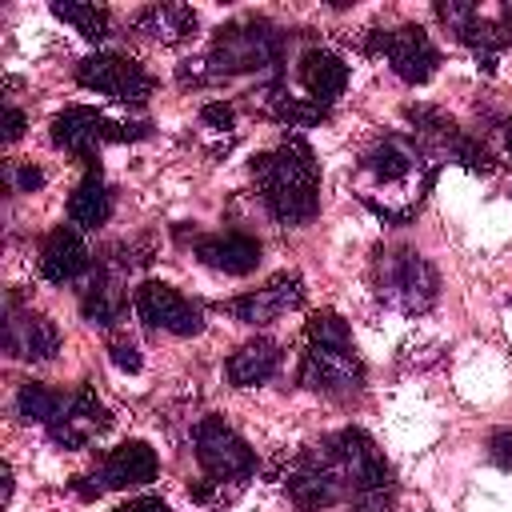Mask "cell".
I'll list each match as a JSON object with an SVG mask.
<instances>
[{
  "label": "cell",
  "mask_w": 512,
  "mask_h": 512,
  "mask_svg": "<svg viewBox=\"0 0 512 512\" xmlns=\"http://www.w3.org/2000/svg\"><path fill=\"white\" fill-rule=\"evenodd\" d=\"M284 484H288V496H292V504L300 512H324V508L348 500L344 476L320 456V448H308L304 456H296Z\"/></svg>",
  "instance_id": "9c48e42d"
},
{
  "label": "cell",
  "mask_w": 512,
  "mask_h": 512,
  "mask_svg": "<svg viewBox=\"0 0 512 512\" xmlns=\"http://www.w3.org/2000/svg\"><path fill=\"white\" fill-rule=\"evenodd\" d=\"M436 164L432 148H424L420 140L408 136H384L376 148H368L360 156L356 168V196L384 220H412L420 200L428 196L432 180H436Z\"/></svg>",
  "instance_id": "6da1fadb"
},
{
  "label": "cell",
  "mask_w": 512,
  "mask_h": 512,
  "mask_svg": "<svg viewBox=\"0 0 512 512\" xmlns=\"http://www.w3.org/2000/svg\"><path fill=\"white\" fill-rule=\"evenodd\" d=\"M196 256L224 276H248L260 264V240L244 232H220V236H204L196 244Z\"/></svg>",
  "instance_id": "e0dca14e"
},
{
  "label": "cell",
  "mask_w": 512,
  "mask_h": 512,
  "mask_svg": "<svg viewBox=\"0 0 512 512\" xmlns=\"http://www.w3.org/2000/svg\"><path fill=\"white\" fill-rule=\"evenodd\" d=\"M116 512H172L160 496H136V500H128V504H120Z\"/></svg>",
  "instance_id": "d6a6232c"
},
{
  "label": "cell",
  "mask_w": 512,
  "mask_h": 512,
  "mask_svg": "<svg viewBox=\"0 0 512 512\" xmlns=\"http://www.w3.org/2000/svg\"><path fill=\"white\" fill-rule=\"evenodd\" d=\"M300 300H304V284H300V276H276V280H268V284L256 288V292L228 300L224 312L236 316L240 324H272L276 316L292 312Z\"/></svg>",
  "instance_id": "4fadbf2b"
},
{
  "label": "cell",
  "mask_w": 512,
  "mask_h": 512,
  "mask_svg": "<svg viewBox=\"0 0 512 512\" xmlns=\"http://www.w3.org/2000/svg\"><path fill=\"white\" fill-rule=\"evenodd\" d=\"M252 176L280 224H308L320 212V172L304 136H284L272 152H260Z\"/></svg>",
  "instance_id": "7a4b0ae2"
},
{
  "label": "cell",
  "mask_w": 512,
  "mask_h": 512,
  "mask_svg": "<svg viewBox=\"0 0 512 512\" xmlns=\"http://www.w3.org/2000/svg\"><path fill=\"white\" fill-rule=\"evenodd\" d=\"M112 212V196H108V184H104V172H100V160H84V180L76 184L72 200H68V220L76 228H100Z\"/></svg>",
  "instance_id": "d6986e66"
},
{
  "label": "cell",
  "mask_w": 512,
  "mask_h": 512,
  "mask_svg": "<svg viewBox=\"0 0 512 512\" xmlns=\"http://www.w3.org/2000/svg\"><path fill=\"white\" fill-rule=\"evenodd\" d=\"M296 76H300V84L312 92V100H320V104H332V100L344 96V88H348V64H344L336 52H324V48L304 52Z\"/></svg>",
  "instance_id": "ac0fdd59"
},
{
  "label": "cell",
  "mask_w": 512,
  "mask_h": 512,
  "mask_svg": "<svg viewBox=\"0 0 512 512\" xmlns=\"http://www.w3.org/2000/svg\"><path fill=\"white\" fill-rule=\"evenodd\" d=\"M280 64V36L268 20H232L216 28V40L204 56V68L212 80L240 76V72H264Z\"/></svg>",
  "instance_id": "3957f363"
},
{
  "label": "cell",
  "mask_w": 512,
  "mask_h": 512,
  "mask_svg": "<svg viewBox=\"0 0 512 512\" xmlns=\"http://www.w3.org/2000/svg\"><path fill=\"white\" fill-rule=\"evenodd\" d=\"M156 468H160L156 452H152L144 440H128V444L112 448V452L100 460L96 480H100V488H132V484L156 480Z\"/></svg>",
  "instance_id": "2e32d148"
},
{
  "label": "cell",
  "mask_w": 512,
  "mask_h": 512,
  "mask_svg": "<svg viewBox=\"0 0 512 512\" xmlns=\"http://www.w3.org/2000/svg\"><path fill=\"white\" fill-rule=\"evenodd\" d=\"M504 144H508V152H512V124H508V132H504Z\"/></svg>",
  "instance_id": "e575fe53"
},
{
  "label": "cell",
  "mask_w": 512,
  "mask_h": 512,
  "mask_svg": "<svg viewBox=\"0 0 512 512\" xmlns=\"http://www.w3.org/2000/svg\"><path fill=\"white\" fill-rule=\"evenodd\" d=\"M108 356H112V364H116L120 372H140V348H136V340L112 336V340H108Z\"/></svg>",
  "instance_id": "f1b7e54d"
},
{
  "label": "cell",
  "mask_w": 512,
  "mask_h": 512,
  "mask_svg": "<svg viewBox=\"0 0 512 512\" xmlns=\"http://www.w3.org/2000/svg\"><path fill=\"white\" fill-rule=\"evenodd\" d=\"M308 344H324V348H352V332L336 312H316L308 320Z\"/></svg>",
  "instance_id": "484cf974"
},
{
  "label": "cell",
  "mask_w": 512,
  "mask_h": 512,
  "mask_svg": "<svg viewBox=\"0 0 512 512\" xmlns=\"http://www.w3.org/2000/svg\"><path fill=\"white\" fill-rule=\"evenodd\" d=\"M276 368H280V344H276V340H268V336H256V340L240 344V348L228 356V364H224L228 384H236V388L264 384Z\"/></svg>",
  "instance_id": "ffe728a7"
},
{
  "label": "cell",
  "mask_w": 512,
  "mask_h": 512,
  "mask_svg": "<svg viewBox=\"0 0 512 512\" xmlns=\"http://www.w3.org/2000/svg\"><path fill=\"white\" fill-rule=\"evenodd\" d=\"M300 384L320 392V396H352L364 384V364L356 356V348H324V344H308L304 360H300Z\"/></svg>",
  "instance_id": "ba28073f"
},
{
  "label": "cell",
  "mask_w": 512,
  "mask_h": 512,
  "mask_svg": "<svg viewBox=\"0 0 512 512\" xmlns=\"http://www.w3.org/2000/svg\"><path fill=\"white\" fill-rule=\"evenodd\" d=\"M260 96H264L268 116H276V120H284V124H292V128H308V124H320V120L328 116V104L292 96V92H284V88H276V84L264 88Z\"/></svg>",
  "instance_id": "603a6c76"
},
{
  "label": "cell",
  "mask_w": 512,
  "mask_h": 512,
  "mask_svg": "<svg viewBox=\"0 0 512 512\" xmlns=\"http://www.w3.org/2000/svg\"><path fill=\"white\" fill-rule=\"evenodd\" d=\"M24 136V112L20 108H4V140H20Z\"/></svg>",
  "instance_id": "836d02e7"
},
{
  "label": "cell",
  "mask_w": 512,
  "mask_h": 512,
  "mask_svg": "<svg viewBox=\"0 0 512 512\" xmlns=\"http://www.w3.org/2000/svg\"><path fill=\"white\" fill-rule=\"evenodd\" d=\"M132 304H136V316H140L144 324L164 328V332H172V336H196V332L204 328L200 308H196L188 296H180L172 284H164V280H144V284L136 288Z\"/></svg>",
  "instance_id": "30bf717a"
},
{
  "label": "cell",
  "mask_w": 512,
  "mask_h": 512,
  "mask_svg": "<svg viewBox=\"0 0 512 512\" xmlns=\"http://www.w3.org/2000/svg\"><path fill=\"white\" fill-rule=\"evenodd\" d=\"M448 156H452L460 168H468V172H480V176L496 172V160H492V152H488L484 144L468 140V136H456V140H452V148H448Z\"/></svg>",
  "instance_id": "4316f807"
},
{
  "label": "cell",
  "mask_w": 512,
  "mask_h": 512,
  "mask_svg": "<svg viewBox=\"0 0 512 512\" xmlns=\"http://www.w3.org/2000/svg\"><path fill=\"white\" fill-rule=\"evenodd\" d=\"M196 12L188 4H152L144 12H136V32L160 40V44H180L188 36H196Z\"/></svg>",
  "instance_id": "44dd1931"
},
{
  "label": "cell",
  "mask_w": 512,
  "mask_h": 512,
  "mask_svg": "<svg viewBox=\"0 0 512 512\" xmlns=\"http://www.w3.org/2000/svg\"><path fill=\"white\" fill-rule=\"evenodd\" d=\"M16 412H20L28 424H52V420L64 412V396L52 392L48 384L28 380V384H20V392H16Z\"/></svg>",
  "instance_id": "d4e9b609"
},
{
  "label": "cell",
  "mask_w": 512,
  "mask_h": 512,
  "mask_svg": "<svg viewBox=\"0 0 512 512\" xmlns=\"http://www.w3.org/2000/svg\"><path fill=\"white\" fill-rule=\"evenodd\" d=\"M192 444H196V460H200V468L208 472V480H244V476H252V468H256V456H252V448L224 424V420H216V416H204L200 424H196V436H192Z\"/></svg>",
  "instance_id": "52a82bcc"
},
{
  "label": "cell",
  "mask_w": 512,
  "mask_h": 512,
  "mask_svg": "<svg viewBox=\"0 0 512 512\" xmlns=\"http://www.w3.org/2000/svg\"><path fill=\"white\" fill-rule=\"evenodd\" d=\"M76 80L100 96H112L120 104H144L152 96V76L128 60V56H116V52H96V56H84L76 64Z\"/></svg>",
  "instance_id": "8992f818"
},
{
  "label": "cell",
  "mask_w": 512,
  "mask_h": 512,
  "mask_svg": "<svg viewBox=\"0 0 512 512\" xmlns=\"http://www.w3.org/2000/svg\"><path fill=\"white\" fill-rule=\"evenodd\" d=\"M92 264V252L88 244L80 240L76 224H60L48 232L44 248H40V276L52 280V284H68L76 276H84V268Z\"/></svg>",
  "instance_id": "9a60e30c"
},
{
  "label": "cell",
  "mask_w": 512,
  "mask_h": 512,
  "mask_svg": "<svg viewBox=\"0 0 512 512\" xmlns=\"http://www.w3.org/2000/svg\"><path fill=\"white\" fill-rule=\"evenodd\" d=\"M372 276H376V296L396 312L416 316V312H428L436 304V292H440L436 268L416 248L380 252L372 264Z\"/></svg>",
  "instance_id": "277c9868"
},
{
  "label": "cell",
  "mask_w": 512,
  "mask_h": 512,
  "mask_svg": "<svg viewBox=\"0 0 512 512\" xmlns=\"http://www.w3.org/2000/svg\"><path fill=\"white\" fill-rule=\"evenodd\" d=\"M384 56L392 64V72L404 80V84H428L436 64H440V52L436 44L428 40V32L420 24H400L388 32V44H384Z\"/></svg>",
  "instance_id": "8fae6325"
},
{
  "label": "cell",
  "mask_w": 512,
  "mask_h": 512,
  "mask_svg": "<svg viewBox=\"0 0 512 512\" xmlns=\"http://www.w3.org/2000/svg\"><path fill=\"white\" fill-rule=\"evenodd\" d=\"M4 348L20 360H32V364L52 360L60 352V328L40 312H16V304H8Z\"/></svg>",
  "instance_id": "5bb4252c"
},
{
  "label": "cell",
  "mask_w": 512,
  "mask_h": 512,
  "mask_svg": "<svg viewBox=\"0 0 512 512\" xmlns=\"http://www.w3.org/2000/svg\"><path fill=\"white\" fill-rule=\"evenodd\" d=\"M476 12H480V8H476L472 0H440V4H436V16H440L452 32H460Z\"/></svg>",
  "instance_id": "83f0119b"
},
{
  "label": "cell",
  "mask_w": 512,
  "mask_h": 512,
  "mask_svg": "<svg viewBox=\"0 0 512 512\" xmlns=\"http://www.w3.org/2000/svg\"><path fill=\"white\" fill-rule=\"evenodd\" d=\"M12 184H16V192H32V188H40V184H44V172H40V168H32V164H24V168H16Z\"/></svg>",
  "instance_id": "1f68e13d"
},
{
  "label": "cell",
  "mask_w": 512,
  "mask_h": 512,
  "mask_svg": "<svg viewBox=\"0 0 512 512\" xmlns=\"http://www.w3.org/2000/svg\"><path fill=\"white\" fill-rule=\"evenodd\" d=\"M80 312L84 320L100 324V328H112L120 316H124V288L112 272H96L80 296Z\"/></svg>",
  "instance_id": "7402d4cb"
},
{
  "label": "cell",
  "mask_w": 512,
  "mask_h": 512,
  "mask_svg": "<svg viewBox=\"0 0 512 512\" xmlns=\"http://www.w3.org/2000/svg\"><path fill=\"white\" fill-rule=\"evenodd\" d=\"M52 12L60 16V20H68L84 40H92V44H100L108 32H112V16H108V8H96V4H76V0H56L52 4Z\"/></svg>",
  "instance_id": "cb8c5ba5"
},
{
  "label": "cell",
  "mask_w": 512,
  "mask_h": 512,
  "mask_svg": "<svg viewBox=\"0 0 512 512\" xmlns=\"http://www.w3.org/2000/svg\"><path fill=\"white\" fill-rule=\"evenodd\" d=\"M140 136H148L144 124H116L100 116L96 108H64L52 120V144L80 160H92L100 144H120V140H140Z\"/></svg>",
  "instance_id": "5b68a950"
},
{
  "label": "cell",
  "mask_w": 512,
  "mask_h": 512,
  "mask_svg": "<svg viewBox=\"0 0 512 512\" xmlns=\"http://www.w3.org/2000/svg\"><path fill=\"white\" fill-rule=\"evenodd\" d=\"M488 456H492V464H496V468L512 472V428L492 432V440H488Z\"/></svg>",
  "instance_id": "f546056e"
},
{
  "label": "cell",
  "mask_w": 512,
  "mask_h": 512,
  "mask_svg": "<svg viewBox=\"0 0 512 512\" xmlns=\"http://www.w3.org/2000/svg\"><path fill=\"white\" fill-rule=\"evenodd\" d=\"M108 424H112L108 408H104V404L96 400V392L84 384V388L64 404V412L48 424V436H52V444H60V448H84V444L96 440Z\"/></svg>",
  "instance_id": "7c38bea8"
},
{
  "label": "cell",
  "mask_w": 512,
  "mask_h": 512,
  "mask_svg": "<svg viewBox=\"0 0 512 512\" xmlns=\"http://www.w3.org/2000/svg\"><path fill=\"white\" fill-rule=\"evenodd\" d=\"M200 120L208 124V128H232V120H236V112H232V104H204L200 108Z\"/></svg>",
  "instance_id": "4dcf8cb0"
}]
</instances>
